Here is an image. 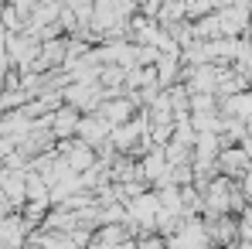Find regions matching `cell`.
I'll list each match as a JSON object with an SVG mask.
<instances>
[{
    "mask_svg": "<svg viewBox=\"0 0 252 249\" xmlns=\"http://www.w3.org/2000/svg\"><path fill=\"white\" fill-rule=\"evenodd\" d=\"M79 120H82V113H79L75 106L62 103V106L51 113V137H55V143H58V140H72L75 130H79Z\"/></svg>",
    "mask_w": 252,
    "mask_h": 249,
    "instance_id": "1",
    "label": "cell"
},
{
    "mask_svg": "<svg viewBox=\"0 0 252 249\" xmlns=\"http://www.w3.org/2000/svg\"><path fill=\"white\" fill-rule=\"evenodd\" d=\"M218 164L225 167V174H242L246 171V154L242 150H221L218 154Z\"/></svg>",
    "mask_w": 252,
    "mask_h": 249,
    "instance_id": "2",
    "label": "cell"
}]
</instances>
